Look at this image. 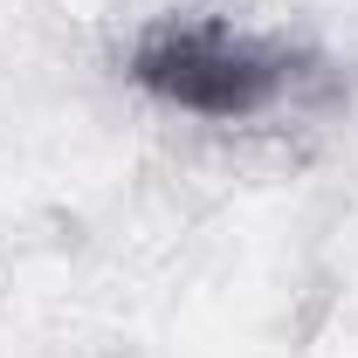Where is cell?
<instances>
[{"label": "cell", "instance_id": "cell-1", "mask_svg": "<svg viewBox=\"0 0 358 358\" xmlns=\"http://www.w3.org/2000/svg\"><path fill=\"white\" fill-rule=\"evenodd\" d=\"M296 76H303V55L289 42L255 35L227 14H159L124 48V83L207 124L268 117L296 90Z\"/></svg>", "mask_w": 358, "mask_h": 358}]
</instances>
